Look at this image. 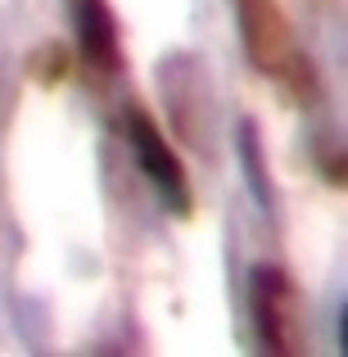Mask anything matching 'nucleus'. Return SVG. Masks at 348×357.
Here are the masks:
<instances>
[{
	"label": "nucleus",
	"mask_w": 348,
	"mask_h": 357,
	"mask_svg": "<svg viewBox=\"0 0 348 357\" xmlns=\"http://www.w3.org/2000/svg\"><path fill=\"white\" fill-rule=\"evenodd\" d=\"M127 145H131V158H136L140 176L154 185L158 204L176 218L190 213V181H186V167L181 158L172 154V145L163 140V131L154 127V118L140 114V109H127Z\"/></svg>",
	"instance_id": "nucleus-1"
},
{
	"label": "nucleus",
	"mask_w": 348,
	"mask_h": 357,
	"mask_svg": "<svg viewBox=\"0 0 348 357\" xmlns=\"http://www.w3.org/2000/svg\"><path fill=\"white\" fill-rule=\"evenodd\" d=\"M68 18L77 32V50L96 68H118V27L109 0H68Z\"/></svg>",
	"instance_id": "nucleus-2"
},
{
	"label": "nucleus",
	"mask_w": 348,
	"mask_h": 357,
	"mask_svg": "<svg viewBox=\"0 0 348 357\" xmlns=\"http://www.w3.org/2000/svg\"><path fill=\"white\" fill-rule=\"evenodd\" d=\"M240 154H249V176H253V195H258V204L262 208H271V190H267V181H262V154H258V127L253 122H244L240 127Z\"/></svg>",
	"instance_id": "nucleus-4"
},
{
	"label": "nucleus",
	"mask_w": 348,
	"mask_h": 357,
	"mask_svg": "<svg viewBox=\"0 0 348 357\" xmlns=\"http://www.w3.org/2000/svg\"><path fill=\"white\" fill-rule=\"evenodd\" d=\"M249 307H253V331H258L267 353L285 349V276L276 267H253L249 280Z\"/></svg>",
	"instance_id": "nucleus-3"
}]
</instances>
